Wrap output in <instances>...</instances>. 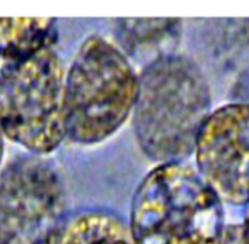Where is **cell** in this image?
Here are the masks:
<instances>
[{
  "mask_svg": "<svg viewBox=\"0 0 249 244\" xmlns=\"http://www.w3.org/2000/svg\"><path fill=\"white\" fill-rule=\"evenodd\" d=\"M245 207H247V218H245V223H244V224L247 226V228H248V231H249V199Z\"/></svg>",
  "mask_w": 249,
  "mask_h": 244,
  "instance_id": "11",
  "label": "cell"
},
{
  "mask_svg": "<svg viewBox=\"0 0 249 244\" xmlns=\"http://www.w3.org/2000/svg\"><path fill=\"white\" fill-rule=\"evenodd\" d=\"M210 114V86L188 57H156L139 74L133 125L139 147L156 166L185 163Z\"/></svg>",
  "mask_w": 249,
  "mask_h": 244,
  "instance_id": "1",
  "label": "cell"
},
{
  "mask_svg": "<svg viewBox=\"0 0 249 244\" xmlns=\"http://www.w3.org/2000/svg\"><path fill=\"white\" fill-rule=\"evenodd\" d=\"M222 244H249V231L245 224L226 226Z\"/></svg>",
  "mask_w": 249,
  "mask_h": 244,
  "instance_id": "8",
  "label": "cell"
},
{
  "mask_svg": "<svg viewBox=\"0 0 249 244\" xmlns=\"http://www.w3.org/2000/svg\"><path fill=\"white\" fill-rule=\"evenodd\" d=\"M66 70L60 55L47 45L10 65L0 81L3 134L35 156L55 151L67 138Z\"/></svg>",
  "mask_w": 249,
  "mask_h": 244,
  "instance_id": "4",
  "label": "cell"
},
{
  "mask_svg": "<svg viewBox=\"0 0 249 244\" xmlns=\"http://www.w3.org/2000/svg\"><path fill=\"white\" fill-rule=\"evenodd\" d=\"M10 65H13V64L7 60V57H6V55L3 54V51L0 49V81H1V79H3L6 70H7Z\"/></svg>",
  "mask_w": 249,
  "mask_h": 244,
  "instance_id": "9",
  "label": "cell"
},
{
  "mask_svg": "<svg viewBox=\"0 0 249 244\" xmlns=\"http://www.w3.org/2000/svg\"><path fill=\"white\" fill-rule=\"evenodd\" d=\"M139 74L127 55L101 35L86 38L64 80L66 137L95 146L111 138L133 115Z\"/></svg>",
  "mask_w": 249,
  "mask_h": 244,
  "instance_id": "3",
  "label": "cell"
},
{
  "mask_svg": "<svg viewBox=\"0 0 249 244\" xmlns=\"http://www.w3.org/2000/svg\"><path fill=\"white\" fill-rule=\"evenodd\" d=\"M63 208L61 182L44 160H16L0 172V244H50Z\"/></svg>",
  "mask_w": 249,
  "mask_h": 244,
  "instance_id": "5",
  "label": "cell"
},
{
  "mask_svg": "<svg viewBox=\"0 0 249 244\" xmlns=\"http://www.w3.org/2000/svg\"><path fill=\"white\" fill-rule=\"evenodd\" d=\"M4 134H3V130L0 127V166H1V162H3V156H4Z\"/></svg>",
  "mask_w": 249,
  "mask_h": 244,
  "instance_id": "10",
  "label": "cell"
},
{
  "mask_svg": "<svg viewBox=\"0 0 249 244\" xmlns=\"http://www.w3.org/2000/svg\"><path fill=\"white\" fill-rule=\"evenodd\" d=\"M50 244H133L128 227L105 212H85L64 223Z\"/></svg>",
  "mask_w": 249,
  "mask_h": 244,
  "instance_id": "7",
  "label": "cell"
},
{
  "mask_svg": "<svg viewBox=\"0 0 249 244\" xmlns=\"http://www.w3.org/2000/svg\"><path fill=\"white\" fill-rule=\"evenodd\" d=\"M225 228V204L187 163L156 166L134 192L133 244H222Z\"/></svg>",
  "mask_w": 249,
  "mask_h": 244,
  "instance_id": "2",
  "label": "cell"
},
{
  "mask_svg": "<svg viewBox=\"0 0 249 244\" xmlns=\"http://www.w3.org/2000/svg\"><path fill=\"white\" fill-rule=\"evenodd\" d=\"M196 169L223 204L249 199V103H228L212 111L194 147Z\"/></svg>",
  "mask_w": 249,
  "mask_h": 244,
  "instance_id": "6",
  "label": "cell"
}]
</instances>
